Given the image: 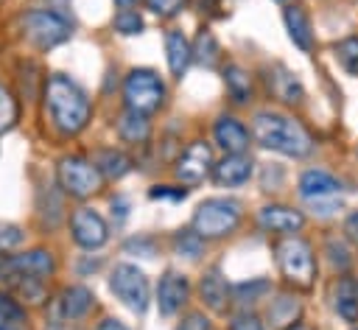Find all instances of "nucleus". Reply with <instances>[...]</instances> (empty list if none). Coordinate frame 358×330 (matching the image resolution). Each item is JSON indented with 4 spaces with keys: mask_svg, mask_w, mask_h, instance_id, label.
Returning <instances> with one entry per match:
<instances>
[{
    "mask_svg": "<svg viewBox=\"0 0 358 330\" xmlns=\"http://www.w3.org/2000/svg\"><path fill=\"white\" fill-rule=\"evenodd\" d=\"M288 330H313V327H308V324H299V322H296V324H291Z\"/></svg>",
    "mask_w": 358,
    "mask_h": 330,
    "instance_id": "nucleus-42",
    "label": "nucleus"
},
{
    "mask_svg": "<svg viewBox=\"0 0 358 330\" xmlns=\"http://www.w3.org/2000/svg\"><path fill=\"white\" fill-rule=\"evenodd\" d=\"M53 268H56V263H53L50 252L31 249L25 254H11V257L0 260V280H6L20 296L39 302L45 294L42 282L53 274Z\"/></svg>",
    "mask_w": 358,
    "mask_h": 330,
    "instance_id": "nucleus-3",
    "label": "nucleus"
},
{
    "mask_svg": "<svg viewBox=\"0 0 358 330\" xmlns=\"http://www.w3.org/2000/svg\"><path fill=\"white\" fill-rule=\"evenodd\" d=\"M173 249L179 257H187V260H196L201 252H204V238L196 232V229H179L173 235Z\"/></svg>",
    "mask_w": 358,
    "mask_h": 330,
    "instance_id": "nucleus-27",
    "label": "nucleus"
},
{
    "mask_svg": "<svg viewBox=\"0 0 358 330\" xmlns=\"http://www.w3.org/2000/svg\"><path fill=\"white\" fill-rule=\"evenodd\" d=\"M70 229H73V241L84 249H98L106 243L109 238V227L106 221L92 210V207H78L70 215Z\"/></svg>",
    "mask_w": 358,
    "mask_h": 330,
    "instance_id": "nucleus-11",
    "label": "nucleus"
},
{
    "mask_svg": "<svg viewBox=\"0 0 358 330\" xmlns=\"http://www.w3.org/2000/svg\"><path fill=\"white\" fill-rule=\"evenodd\" d=\"M179 330H210V322H207L201 313H190V316L179 324Z\"/></svg>",
    "mask_w": 358,
    "mask_h": 330,
    "instance_id": "nucleus-38",
    "label": "nucleus"
},
{
    "mask_svg": "<svg viewBox=\"0 0 358 330\" xmlns=\"http://www.w3.org/2000/svg\"><path fill=\"white\" fill-rule=\"evenodd\" d=\"M285 28H288V36L291 42L299 48V50H313V31H310V17L305 14V8L299 6H288L285 8Z\"/></svg>",
    "mask_w": 358,
    "mask_h": 330,
    "instance_id": "nucleus-18",
    "label": "nucleus"
},
{
    "mask_svg": "<svg viewBox=\"0 0 358 330\" xmlns=\"http://www.w3.org/2000/svg\"><path fill=\"white\" fill-rule=\"evenodd\" d=\"M95 330H129V327H126L120 319H103V322H101Z\"/></svg>",
    "mask_w": 358,
    "mask_h": 330,
    "instance_id": "nucleus-40",
    "label": "nucleus"
},
{
    "mask_svg": "<svg viewBox=\"0 0 358 330\" xmlns=\"http://www.w3.org/2000/svg\"><path fill=\"white\" fill-rule=\"evenodd\" d=\"M218 42L210 31H201L196 36V45H193V59L201 64V67H215L218 64Z\"/></svg>",
    "mask_w": 358,
    "mask_h": 330,
    "instance_id": "nucleus-28",
    "label": "nucleus"
},
{
    "mask_svg": "<svg viewBox=\"0 0 358 330\" xmlns=\"http://www.w3.org/2000/svg\"><path fill=\"white\" fill-rule=\"evenodd\" d=\"M268 291V282L266 280H255V282H241L238 288H235V296H238V302H255V299H260L263 294Z\"/></svg>",
    "mask_w": 358,
    "mask_h": 330,
    "instance_id": "nucleus-32",
    "label": "nucleus"
},
{
    "mask_svg": "<svg viewBox=\"0 0 358 330\" xmlns=\"http://www.w3.org/2000/svg\"><path fill=\"white\" fill-rule=\"evenodd\" d=\"M299 313H302V305L291 294H280L268 305V319H271L274 327H291V324H296Z\"/></svg>",
    "mask_w": 358,
    "mask_h": 330,
    "instance_id": "nucleus-23",
    "label": "nucleus"
},
{
    "mask_svg": "<svg viewBox=\"0 0 358 330\" xmlns=\"http://www.w3.org/2000/svg\"><path fill=\"white\" fill-rule=\"evenodd\" d=\"M148 196H151V199H185V196H187V190H185V187H176V190H173V187L157 185V187H151V190H148Z\"/></svg>",
    "mask_w": 358,
    "mask_h": 330,
    "instance_id": "nucleus-37",
    "label": "nucleus"
},
{
    "mask_svg": "<svg viewBox=\"0 0 358 330\" xmlns=\"http://www.w3.org/2000/svg\"><path fill=\"white\" fill-rule=\"evenodd\" d=\"M241 224V204L235 199H207L193 213V229L207 238H224Z\"/></svg>",
    "mask_w": 358,
    "mask_h": 330,
    "instance_id": "nucleus-5",
    "label": "nucleus"
},
{
    "mask_svg": "<svg viewBox=\"0 0 358 330\" xmlns=\"http://www.w3.org/2000/svg\"><path fill=\"white\" fill-rule=\"evenodd\" d=\"M45 103L50 112V123L62 134H78L90 120V101L78 84L67 76H50L45 87Z\"/></svg>",
    "mask_w": 358,
    "mask_h": 330,
    "instance_id": "nucleus-2",
    "label": "nucleus"
},
{
    "mask_svg": "<svg viewBox=\"0 0 358 330\" xmlns=\"http://www.w3.org/2000/svg\"><path fill=\"white\" fill-rule=\"evenodd\" d=\"M210 168H215V165H213V151H210L207 143L196 140V143H190V145L185 148V154L179 157V162H176V176H179L185 185H199V182L210 173Z\"/></svg>",
    "mask_w": 358,
    "mask_h": 330,
    "instance_id": "nucleus-12",
    "label": "nucleus"
},
{
    "mask_svg": "<svg viewBox=\"0 0 358 330\" xmlns=\"http://www.w3.org/2000/svg\"><path fill=\"white\" fill-rule=\"evenodd\" d=\"M260 227L266 232H280V235H291L296 229H302L305 224V215L299 210H291V207H282V204H268L260 210L257 215Z\"/></svg>",
    "mask_w": 358,
    "mask_h": 330,
    "instance_id": "nucleus-14",
    "label": "nucleus"
},
{
    "mask_svg": "<svg viewBox=\"0 0 358 330\" xmlns=\"http://www.w3.org/2000/svg\"><path fill=\"white\" fill-rule=\"evenodd\" d=\"M145 3H148V8H151L154 14H159V17H173V14L182 8L185 0H145Z\"/></svg>",
    "mask_w": 358,
    "mask_h": 330,
    "instance_id": "nucleus-35",
    "label": "nucleus"
},
{
    "mask_svg": "<svg viewBox=\"0 0 358 330\" xmlns=\"http://www.w3.org/2000/svg\"><path fill=\"white\" fill-rule=\"evenodd\" d=\"M252 134L263 148L280 151L285 157H308L313 151V140L305 126L280 112H257L252 117Z\"/></svg>",
    "mask_w": 358,
    "mask_h": 330,
    "instance_id": "nucleus-1",
    "label": "nucleus"
},
{
    "mask_svg": "<svg viewBox=\"0 0 358 330\" xmlns=\"http://www.w3.org/2000/svg\"><path fill=\"white\" fill-rule=\"evenodd\" d=\"M277 3H291V0H277Z\"/></svg>",
    "mask_w": 358,
    "mask_h": 330,
    "instance_id": "nucleus-43",
    "label": "nucleus"
},
{
    "mask_svg": "<svg viewBox=\"0 0 358 330\" xmlns=\"http://www.w3.org/2000/svg\"><path fill=\"white\" fill-rule=\"evenodd\" d=\"M115 28H117L120 34L131 36V34H140V31H143V20H140L137 11H120V14L115 17Z\"/></svg>",
    "mask_w": 358,
    "mask_h": 330,
    "instance_id": "nucleus-31",
    "label": "nucleus"
},
{
    "mask_svg": "<svg viewBox=\"0 0 358 330\" xmlns=\"http://www.w3.org/2000/svg\"><path fill=\"white\" fill-rule=\"evenodd\" d=\"M252 159L246 157V154H227L215 168H213V176H215V182L218 185H224V187H238V185H243L249 176H252Z\"/></svg>",
    "mask_w": 358,
    "mask_h": 330,
    "instance_id": "nucleus-16",
    "label": "nucleus"
},
{
    "mask_svg": "<svg viewBox=\"0 0 358 330\" xmlns=\"http://www.w3.org/2000/svg\"><path fill=\"white\" fill-rule=\"evenodd\" d=\"M22 243V229L14 224H0V254Z\"/></svg>",
    "mask_w": 358,
    "mask_h": 330,
    "instance_id": "nucleus-34",
    "label": "nucleus"
},
{
    "mask_svg": "<svg viewBox=\"0 0 358 330\" xmlns=\"http://www.w3.org/2000/svg\"><path fill=\"white\" fill-rule=\"evenodd\" d=\"M103 182V173L98 171L95 162L84 159V157H64L59 162V185L64 193L76 196V199H87L92 196Z\"/></svg>",
    "mask_w": 358,
    "mask_h": 330,
    "instance_id": "nucleus-10",
    "label": "nucleus"
},
{
    "mask_svg": "<svg viewBox=\"0 0 358 330\" xmlns=\"http://www.w3.org/2000/svg\"><path fill=\"white\" fill-rule=\"evenodd\" d=\"M336 56L350 76H358V36H347L336 45Z\"/></svg>",
    "mask_w": 358,
    "mask_h": 330,
    "instance_id": "nucleus-30",
    "label": "nucleus"
},
{
    "mask_svg": "<svg viewBox=\"0 0 358 330\" xmlns=\"http://www.w3.org/2000/svg\"><path fill=\"white\" fill-rule=\"evenodd\" d=\"M95 165H98V171H101L103 176H109V179H120V176H126V173L131 171L129 157L120 154V151H115V148L101 151V154L95 157Z\"/></svg>",
    "mask_w": 358,
    "mask_h": 330,
    "instance_id": "nucleus-26",
    "label": "nucleus"
},
{
    "mask_svg": "<svg viewBox=\"0 0 358 330\" xmlns=\"http://www.w3.org/2000/svg\"><path fill=\"white\" fill-rule=\"evenodd\" d=\"M22 322H25V310L8 294L0 291V330H22Z\"/></svg>",
    "mask_w": 358,
    "mask_h": 330,
    "instance_id": "nucleus-29",
    "label": "nucleus"
},
{
    "mask_svg": "<svg viewBox=\"0 0 358 330\" xmlns=\"http://www.w3.org/2000/svg\"><path fill=\"white\" fill-rule=\"evenodd\" d=\"M148 131H151V126H148L145 115H140V112H134V109H129V112L117 120V134H120L126 143H143V140L148 137Z\"/></svg>",
    "mask_w": 358,
    "mask_h": 330,
    "instance_id": "nucleus-25",
    "label": "nucleus"
},
{
    "mask_svg": "<svg viewBox=\"0 0 358 330\" xmlns=\"http://www.w3.org/2000/svg\"><path fill=\"white\" fill-rule=\"evenodd\" d=\"M92 305H95V296H92V291L84 288V285H70V288H64V294H62V310H64L67 319H81V316H87V313L92 310Z\"/></svg>",
    "mask_w": 358,
    "mask_h": 330,
    "instance_id": "nucleus-22",
    "label": "nucleus"
},
{
    "mask_svg": "<svg viewBox=\"0 0 358 330\" xmlns=\"http://www.w3.org/2000/svg\"><path fill=\"white\" fill-rule=\"evenodd\" d=\"M137 3H140V0H115V6H117L120 11H131Z\"/></svg>",
    "mask_w": 358,
    "mask_h": 330,
    "instance_id": "nucleus-41",
    "label": "nucleus"
},
{
    "mask_svg": "<svg viewBox=\"0 0 358 330\" xmlns=\"http://www.w3.org/2000/svg\"><path fill=\"white\" fill-rule=\"evenodd\" d=\"M165 50H168V67L173 76H182L193 59V45L182 31H168L165 34Z\"/></svg>",
    "mask_w": 358,
    "mask_h": 330,
    "instance_id": "nucleus-19",
    "label": "nucleus"
},
{
    "mask_svg": "<svg viewBox=\"0 0 358 330\" xmlns=\"http://www.w3.org/2000/svg\"><path fill=\"white\" fill-rule=\"evenodd\" d=\"M22 28H25V36L36 48H42V50L62 45L70 36V31H73L70 22L62 14L50 11V8H34V11H28L22 17Z\"/></svg>",
    "mask_w": 358,
    "mask_h": 330,
    "instance_id": "nucleus-8",
    "label": "nucleus"
},
{
    "mask_svg": "<svg viewBox=\"0 0 358 330\" xmlns=\"http://www.w3.org/2000/svg\"><path fill=\"white\" fill-rule=\"evenodd\" d=\"M187 291H190L187 277L179 274V271H173V268H168V271L162 274L159 285H157V308H159V313H162V316H173V313L185 305Z\"/></svg>",
    "mask_w": 358,
    "mask_h": 330,
    "instance_id": "nucleus-13",
    "label": "nucleus"
},
{
    "mask_svg": "<svg viewBox=\"0 0 358 330\" xmlns=\"http://www.w3.org/2000/svg\"><path fill=\"white\" fill-rule=\"evenodd\" d=\"M109 288L112 294L134 313H145L148 308V280L145 274L131 266V263H117L109 274Z\"/></svg>",
    "mask_w": 358,
    "mask_h": 330,
    "instance_id": "nucleus-9",
    "label": "nucleus"
},
{
    "mask_svg": "<svg viewBox=\"0 0 358 330\" xmlns=\"http://www.w3.org/2000/svg\"><path fill=\"white\" fill-rule=\"evenodd\" d=\"M333 299H336V310L344 322H358V280L341 277L333 288Z\"/></svg>",
    "mask_w": 358,
    "mask_h": 330,
    "instance_id": "nucleus-21",
    "label": "nucleus"
},
{
    "mask_svg": "<svg viewBox=\"0 0 358 330\" xmlns=\"http://www.w3.org/2000/svg\"><path fill=\"white\" fill-rule=\"evenodd\" d=\"M123 98H126L129 109L148 115V112L159 109V103L165 98V84L159 81V76L154 70H131L123 81Z\"/></svg>",
    "mask_w": 358,
    "mask_h": 330,
    "instance_id": "nucleus-7",
    "label": "nucleus"
},
{
    "mask_svg": "<svg viewBox=\"0 0 358 330\" xmlns=\"http://www.w3.org/2000/svg\"><path fill=\"white\" fill-rule=\"evenodd\" d=\"M224 84H227V92L232 95L235 103H246L252 98V78L243 67L238 64H227L224 67Z\"/></svg>",
    "mask_w": 358,
    "mask_h": 330,
    "instance_id": "nucleus-24",
    "label": "nucleus"
},
{
    "mask_svg": "<svg viewBox=\"0 0 358 330\" xmlns=\"http://www.w3.org/2000/svg\"><path fill=\"white\" fill-rule=\"evenodd\" d=\"M344 232H347L352 241H358V210L347 215V221H344Z\"/></svg>",
    "mask_w": 358,
    "mask_h": 330,
    "instance_id": "nucleus-39",
    "label": "nucleus"
},
{
    "mask_svg": "<svg viewBox=\"0 0 358 330\" xmlns=\"http://www.w3.org/2000/svg\"><path fill=\"white\" fill-rule=\"evenodd\" d=\"M277 266L285 277V282H291L294 288H310L316 280V260H313V249L308 241L288 235L277 243Z\"/></svg>",
    "mask_w": 358,
    "mask_h": 330,
    "instance_id": "nucleus-4",
    "label": "nucleus"
},
{
    "mask_svg": "<svg viewBox=\"0 0 358 330\" xmlns=\"http://www.w3.org/2000/svg\"><path fill=\"white\" fill-rule=\"evenodd\" d=\"M14 115H17V109H14V98H11V92L0 84V131L8 129V126L14 123Z\"/></svg>",
    "mask_w": 358,
    "mask_h": 330,
    "instance_id": "nucleus-33",
    "label": "nucleus"
},
{
    "mask_svg": "<svg viewBox=\"0 0 358 330\" xmlns=\"http://www.w3.org/2000/svg\"><path fill=\"white\" fill-rule=\"evenodd\" d=\"M268 84H271V92H274L280 101H285V103H299L302 95H305L299 78H296L291 70H285L282 64H274V70H271V76H268Z\"/></svg>",
    "mask_w": 358,
    "mask_h": 330,
    "instance_id": "nucleus-20",
    "label": "nucleus"
},
{
    "mask_svg": "<svg viewBox=\"0 0 358 330\" xmlns=\"http://www.w3.org/2000/svg\"><path fill=\"white\" fill-rule=\"evenodd\" d=\"M201 299L215 313H224L227 310V305H229V285H227L221 268H210L204 274V280H201Z\"/></svg>",
    "mask_w": 358,
    "mask_h": 330,
    "instance_id": "nucleus-17",
    "label": "nucleus"
},
{
    "mask_svg": "<svg viewBox=\"0 0 358 330\" xmlns=\"http://www.w3.org/2000/svg\"><path fill=\"white\" fill-rule=\"evenodd\" d=\"M213 134H215V143H218L227 154H243V151L249 148V131H246V126H243L241 120L229 117V115H221V117L215 120Z\"/></svg>",
    "mask_w": 358,
    "mask_h": 330,
    "instance_id": "nucleus-15",
    "label": "nucleus"
},
{
    "mask_svg": "<svg viewBox=\"0 0 358 330\" xmlns=\"http://www.w3.org/2000/svg\"><path fill=\"white\" fill-rule=\"evenodd\" d=\"M229 330H263V324H260V319L252 316V313H238V316L232 319Z\"/></svg>",
    "mask_w": 358,
    "mask_h": 330,
    "instance_id": "nucleus-36",
    "label": "nucleus"
},
{
    "mask_svg": "<svg viewBox=\"0 0 358 330\" xmlns=\"http://www.w3.org/2000/svg\"><path fill=\"white\" fill-rule=\"evenodd\" d=\"M341 187L344 185L322 168H310L299 176V196L322 215H330L333 210H341V199H338Z\"/></svg>",
    "mask_w": 358,
    "mask_h": 330,
    "instance_id": "nucleus-6",
    "label": "nucleus"
}]
</instances>
